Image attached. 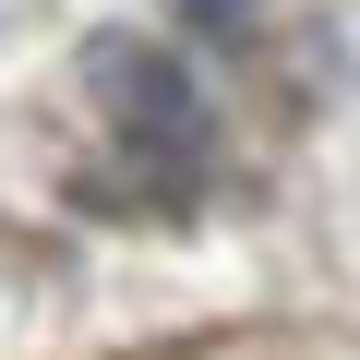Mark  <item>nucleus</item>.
<instances>
[{"instance_id":"nucleus-1","label":"nucleus","mask_w":360,"mask_h":360,"mask_svg":"<svg viewBox=\"0 0 360 360\" xmlns=\"http://www.w3.org/2000/svg\"><path fill=\"white\" fill-rule=\"evenodd\" d=\"M96 84L120 96V132H132V144H168V156H193V144H205V108H193V84H180L156 49L108 37V49H96Z\"/></svg>"}]
</instances>
